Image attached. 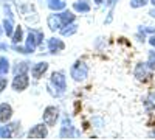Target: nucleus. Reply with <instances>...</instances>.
<instances>
[{"instance_id": "obj_12", "label": "nucleus", "mask_w": 155, "mask_h": 140, "mask_svg": "<svg viewBox=\"0 0 155 140\" xmlns=\"http://www.w3.org/2000/svg\"><path fill=\"white\" fill-rule=\"evenodd\" d=\"M47 23H48L51 31H58V30L62 28V22L59 19V14H50L48 19H47Z\"/></svg>"}, {"instance_id": "obj_31", "label": "nucleus", "mask_w": 155, "mask_h": 140, "mask_svg": "<svg viewBox=\"0 0 155 140\" xmlns=\"http://www.w3.org/2000/svg\"><path fill=\"white\" fill-rule=\"evenodd\" d=\"M150 3H152V5L155 6V0H150Z\"/></svg>"}, {"instance_id": "obj_15", "label": "nucleus", "mask_w": 155, "mask_h": 140, "mask_svg": "<svg viewBox=\"0 0 155 140\" xmlns=\"http://www.w3.org/2000/svg\"><path fill=\"white\" fill-rule=\"evenodd\" d=\"M48 8L51 11H62V9H65V0H50V2H48Z\"/></svg>"}, {"instance_id": "obj_20", "label": "nucleus", "mask_w": 155, "mask_h": 140, "mask_svg": "<svg viewBox=\"0 0 155 140\" xmlns=\"http://www.w3.org/2000/svg\"><path fill=\"white\" fill-rule=\"evenodd\" d=\"M12 129L11 126H0V138H11Z\"/></svg>"}, {"instance_id": "obj_17", "label": "nucleus", "mask_w": 155, "mask_h": 140, "mask_svg": "<svg viewBox=\"0 0 155 140\" xmlns=\"http://www.w3.org/2000/svg\"><path fill=\"white\" fill-rule=\"evenodd\" d=\"M3 30L6 33V36H12V33H14V23H12V17L8 16L5 20H3Z\"/></svg>"}, {"instance_id": "obj_13", "label": "nucleus", "mask_w": 155, "mask_h": 140, "mask_svg": "<svg viewBox=\"0 0 155 140\" xmlns=\"http://www.w3.org/2000/svg\"><path fill=\"white\" fill-rule=\"evenodd\" d=\"M73 9L81 12V14H85V12L90 11V5H88L87 0H76V2L73 3Z\"/></svg>"}, {"instance_id": "obj_27", "label": "nucleus", "mask_w": 155, "mask_h": 140, "mask_svg": "<svg viewBox=\"0 0 155 140\" xmlns=\"http://www.w3.org/2000/svg\"><path fill=\"white\" fill-rule=\"evenodd\" d=\"M113 2H115V0H107L106 5H107V6H112V3H113Z\"/></svg>"}, {"instance_id": "obj_8", "label": "nucleus", "mask_w": 155, "mask_h": 140, "mask_svg": "<svg viewBox=\"0 0 155 140\" xmlns=\"http://www.w3.org/2000/svg\"><path fill=\"white\" fill-rule=\"evenodd\" d=\"M134 75L137 76V80H140V81H146L149 76H150V73H149V67H147L146 62H138V64L135 66V72H134Z\"/></svg>"}, {"instance_id": "obj_25", "label": "nucleus", "mask_w": 155, "mask_h": 140, "mask_svg": "<svg viewBox=\"0 0 155 140\" xmlns=\"http://www.w3.org/2000/svg\"><path fill=\"white\" fill-rule=\"evenodd\" d=\"M6 84H8L6 78H3V76H0V94L3 92V89H6Z\"/></svg>"}, {"instance_id": "obj_9", "label": "nucleus", "mask_w": 155, "mask_h": 140, "mask_svg": "<svg viewBox=\"0 0 155 140\" xmlns=\"http://www.w3.org/2000/svg\"><path fill=\"white\" fill-rule=\"evenodd\" d=\"M48 70V62H36V64L31 67V75H33V78L39 80V78H42L44 73Z\"/></svg>"}, {"instance_id": "obj_6", "label": "nucleus", "mask_w": 155, "mask_h": 140, "mask_svg": "<svg viewBox=\"0 0 155 140\" xmlns=\"http://www.w3.org/2000/svg\"><path fill=\"white\" fill-rule=\"evenodd\" d=\"M30 84V78L27 73H16L14 80H12V89L16 92H23Z\"/></svg>"}, {"instance_id": "obj_22", "label": "nucleus", "mask_w": 155, "mask_h": 140, "mask_svg": "<svg viewBox=\"0 0 155 140\" xmlns=\"http://www.w3.org/2000/svg\"><path fill=\"white\" fill-rule=\"evenodd\" d=\"M147 67H149V70H155V52L153 50H150L149 52V56H147Z\"/></svg>"}, {"instance_id": "obj_26", "label": "nucleus", "mask_w": 155, "mask_h": 140, "mask_svg": "<svg viewBox=\"0 0 155 140\" xmlns=\"http://www.w3.org/2000/svg\"><path fill=\"white\" fill-rule=\"evenodd\" d=\"M149 44H150V45H152V47H153V48H155V34H153V36H150V37H149Z\"/></svg>"}, {"instance_id": "obj_23", "label": "nucleus", "mask_w": 155, "mask_h": 140, "mask_svg": "<svg viewBox=\"0 0 155 140\" xmlns=\"http://www.w3.org/2000/svg\"><path fill=\"white\" fill-rule=\"evenodd\" d=\"M146 106H147V109H155V92H150L149 94V97L146 98Z\"/></svg>"}, {"instance_id": "obj_21", "label": "nucleus", "mask_w": 155, "mask_h": 140, "mask_svg": "<svg viewBox=\"0 0 155 140\" xmlns=\"http://www.w3.org/2000/svg\"><path fill=\"white\" fill-rule=\"evenodd\" d=\"M30 62H27V61H23V62H19V64L16 66V69H14V73H27L28 72V69H30Z\"/></svg>"}, {"instance_id": "obj_1", "label": "nucleus", "mask_w": 155, "mask_h": 140, "mask_svg": "<svg viewBox=\"0 0 155 140\" xmlns=\"http://www.w3.org/2000/svg\"><path fill=\"white\" fill-rule=\"evenodd\" d=\"M44 39V33L39 31V30H30L28 31V36H27V44H25V47H19V45H12L14 47L16 52L19 53H23V55H30L33 53L37 45H41Z\"/></svg>"}, {"instance_id": "obj_16", "label": "nucleus", "mask_w": 155, "mask_h": 140, "mask_svg": "<svg viewBox=\"0 0 155 140\" xmlns=\"http://www.w3.org/2000/svg\"><path fill=\"white\" fill-rule=\"evenodd\" d=\"M11 39H12V45H17V44H20L23 41V30H22V27H16L14 28V33H12Z\"/></svg>"}, {"instance_id": "obj_5", "label": "nucleus", "mask_w": 155, "mask_h": 140, "mask_svg": "<svg viewBox=\"0 0 155 140\" xmlns=\"http://www.w3.org/2000/svg\"><path fill=\"white\" fill-rule=\"evenodd\" d=\"M44 123L47 126H54L56 121L59 120V108L58 106H47L44 114H42Z\"/></svg>"}, {"instance_id": "obj_7", "label": "nucleus", "mask_w": 155, "mask_h": 140, "mask_svg": "<svg viewBox=\"0 0 155 140\" xmlns=\"http://www.w3.org/2000/svg\"><path fill=\"white\" fill-rule=\"evenodd\" d=\"M48 126L45 125V123H41V125H36V126H33V128L30 129V132H28V137L30 138H45L47 135H48Z\"/></svg>"}, {"instance_id": "obj_2", "label": "nucleus", "mask_w": 155, "mask_h": 140, "mask_svg": "<svg viewBox=\"0 0 155 140\" xmlns=\"http://www.w3.org/2000/svg\"><path fill=\"white\" fill-rule=\"evenodd\" d=\"M70 76H71L74 81H78V83L84 81L87 76H88V67H87V64H85V62H82V61H76L74 64L71 66V69H70Z\"/></svg>"}, {"instance_id": "obj_24", "label": "nucleus", "mask_w": 155, "mask_h": 140, "mask_svg": "<svg viewBox=\"0 0 155 140\" xmlns=\"http://www.w3.org/2000/svg\"><path fill=\"white\" fill-rule=\"evenodd\" d=\"M149 2L150 0H130V8H141Z\"/></svg>"}, {"instance_id": "obj_28", "label": "nucleus", "mask_w": 155, "mask_h": 140, "mask_svg": "<svg viewBox=\"0 0 155 140\" xmlns=\"http://www.w3.org/2000/svg\"><path fill=\"white\" fill-rule=\"evenodd\" d=\"M149 14H150V16H152V17H155V8H153V9H150V11H149Z\"/></svg>"}, {"instance_id": "obj_30", "label": "nucleus", "mask_w": 155, "mask_h": 140, "mask_svg": "<svg viewBox=\"0 0 155 140\" xmlns=\"http://www.w3.org/2000/svg\"><path fill=\"white\" fill-rule=\"evenodd\" d=\"M150 137H155V129H153V131L150 132Z\"/></svg>"}, {"instance_id": "obj_14", "label": "nucleus", "mask_w": 155, "mask_h": 140, "mask_svg": "<svg viewBox=\"0 0 155 140\" xmlns=\"http://www.w3.org/2000/svg\"><path fill=\"white\" fill-rule=\"evenodd\" d=\"M59 19L62 22V27H65V25H68V23H73L76 17H74V14L71 11H62L59 14Z\"/></svg>"}, {"instance_id": "obj_29", "label": "nucleus", "mask_w": 155, "mask_h": 140, "mask_svg": "<svg viewBox=\"0 0 155 140\" xmlns=\"http://www.w3.org/2000/svg\"><path fill=\"white\" fill-rule=\"evenodd\" d=\"M93 2H95V3H96V5H101V3H102V2H104V0H93Z\"/></svg>"}, {"instance_id": "obj_3", "label": "nucleus", "mask_w": 155, "mask_h": 140, "mask_svg": "<svg viewBox=\"0 0 155 140\" xmlns=\"http://www.w3.org/2000/svg\"><path fill=\"white\" fill-rule=\"evenodd\" d=\"M74 135H78L74 126L70 120L68 115H64L62 118V126H61V131H59V137L61 138H73Z\"/></svg>"}, {"instance_id": "obj_19", "label": "nucleus", "mask_w": 155, "mask_h": 140, "mask_svg": "<svg viewBox=\"0 0 155 140\" xmlns=\"http://www.w3.org/2000/svg\"><path fill=\"white\" fill-rule=\"evenodd\" d=\"M8 70H9V62L5 56H2L0 58V76H5L8 73Z\"/></svg>"}, {"instance_id": "obj_18", "label": "nucleus", "mask_w": 155, "mask_h": 140, "mask_svg": "<svg viewBox=\"0 0 155 140\" xmlns=\"http://www.w3.org/2000/svg\"><path fill=\"white\" fill-rule=\"evenodd\" d=\"M78 31V25L73 22V23H68V25H65V27H62L61 28V34L62 36H71V34H74Z\"/></svg>"}, {"instance_id": "obj_11", "label": "nucleus", "mask_w": 155, "mask_h": 140, "mask_svg": "<svg viewBox=\"0 0 155 140\" xmlns=\"http://www.w3.org/2000/svg\"><path fill=\"white\" fill-rule=\"evenodd\" d=\"M12 117V108L8 103H2L0 104V123H6L9 121Z\"/></svg>"}, {"instance_id": "obj_10", "label": "nucleus", "mask_w": 155, "mask_h": 140, "mask_svg": "<svg viewBox=\"0 0 155 140\" xmlns=\"http://www.w3.org/2000/svg\"><path fill=\"white\" fill-rule=\"evenodd\" d=\"M65 48V44H64L59 37H51V39H48V50L50 53H59L62 52V50Z\"/></svg>"}, {"instance_id": "obj_4", "label": "nucleus", "mask_w": 155, "mask_h": 140, "mask_svg": "<svg viewBox=\"0 0 155 140\" xmlns=\"http://www.w3.org/2000/svg\"><path fill=\"white\" fill-rule=\"evenodd\" d=\"M50 84L58 89L59 95L65 92V89H67V78H65V75H64V72H53V73H51Z\"/></svg>"}]
</instances>
